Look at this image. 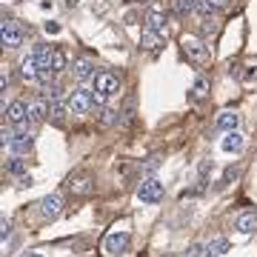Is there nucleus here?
<instances>
[{
	"label": "nucleus",
	"mask_w": 257,
	"mask_h": 257,
	"mask_svg": "<svg viewBox=\"0 0 257 257\" xmlns=\"http://www.w3.org/2000/svg\"><path fill=\"white\" fill-rule=\"evenodd\" d=\"M26 120H29V103L12 100L9 106H6V123H9V126H23Z\"/></svg>",
	"instance_id": "nucleus-6"
},
{
	"label": "nucleus",
	"mask_w": 257,
	"mask_h": 257,
	"mask_svg": "<svg viewBox=\"0 0 257 257\" xmlns=\"http://www.w3.org/2000/svg\"><path fill=\"white\" fill-rule=\"evenodd\" d=\"M0 37H3V46L18 49L20 43H23V29H20V23H15V20H3Z\"/></svg>",
	"instance_id": "nucleus-5"
},
{
	"label": "nucleus",
	"mask_w": 257,
	"mask_h": 257,
	"mask_svg": "<svg viewBox=\"0 0 257 257\" xmlns=\"http://www.w3.org/2000/svg\"><path fill=\"white\" fill-rule=\"evenodd\" d=\"M223 152H240L243 149V138H240V132H226V138H223Z\"/></svg>",
	"instance_id": "nucleus-18"
},
{
	"label": "nucleus",
	"mask_w": 257,
	"mask_h": 257,
	"mask_svg": "<svg viewBox=\"0 0 257 257\" xmlns=\"http://www.w3.org/2000/svg\"><path fill=\"white\" fill-rule=\"evenodd\" d=\"M46 32H49V35H57V32H60V26H57V23H46Z\"/></svg>",
	"instance_id": "nucleus-33"
},
{
	"label": "nucleus",
	"mask_w": 257,
	"mask_h": 257,
	"mask_svg": "<svg viewBox=\"0 0 257 257\" xmlns=\"http://www.w3.org/2000/svg\"><path fill=\"white\" fill-rule=\"evenodd\" d=\"M66 109H69V106H63L60 100H52V103H49V114H52V120H57V123L66 117Z\"/></svg>",
	"instance_id": "nucleus-21"
},
{
	"label": "nucleus",
	"mask_w": 257,
	"mask_h": 257,
	"mask_svg": "<svg viewBox=\"0 0 257 257\" xmlns=\"http://www.w3.org/2000/svg\"><path fill=\"white\" fill-rule=\"evenodd\" d=\"M94 94L86 92V89H74L72 94H69V111L72 114H86V111L94 109Z\"/></svg>",
	"instance_id": "nucleus-3"
},
{
	"label": "nucleus",
	"mask_w": 257,
	"mask_h": 257,
	"mask_svg": "<svg viewBox=\"0 0 257 257\" xmlns=\"http://www.w3.org/2000/svg\"><path fill=\"white\" fill-rule=\"evenodd\" d=\"M226 251H229V240L226 237H214V240L206 243V254L209 257H220V254H226Z\"/></svg>",
	"instance_id": "nucleus-16"
},
{
	"label": "nucleus",
	"mask_w": 257,
	"mask_h": 257,
	"mask_svg": "<svg viewBox=\"0 0 257 257\" xmlns=\"http://www.w3.org/2000/svg\"><path fill=\"white\" fill-rule=\"evenodd\" d=\"M146 29H152V32H163L166 29V15L160 9H152L146 15Z\"/></svg>",
	"instance_id": "nucleus-17"
},
{
	"label": "nucleus",
	"mask_w": 257,
	"mask_h": 257,
	"mask_svg": "<svg viewBox=\"0 0 257 257\" xmlns=\"http://www.w3.org/2000/svg\"><path fill=\"white\" fill-rule=\"evenodd\" d=\"M52 77H55L52 69H40V72H37V83H40V86H52Z\"/></svg>",
	"instance_id": "nucleus-25"
},
{
	"label": "nucleus",
	"mask_w": 257,
	"mask_h": 257,
	"mask_svg": "<svg viewBox=\"0 0 257 257\" xmlns=\"http://www.w3.org/2000/svg\"><path fill=\"white\" fill-rule=\"evenodd\" d=\"M237 126H240V114H234V111H223L217 117V128L220 132H237Z\"/></svg>",
	"instance_id": "nucleus-14"
},
{
	"label": "nucleus",
	"mask_w": 257,
	"mask_h": 257,
	"mask_svg": "<svg viewBox=\"0 0 257 257\" xmlns=\"http://www.w3.org/2000/svg\"><path fill=\"white\" fill-rule=\"evenodd\" d=\"M9 234H12V223L9 220H0V237L9 240Z\"/></svg>",
	"instance_id": "nucleus-29"
},
{
	"label": "nucleus",
	"mask_w": 257,
	"mask_h": 257,
	"mask_svg": "<svg viewBox=\"0 0 257 257\" xmlns=\"http://www.w3.org/2000/svg\"><path fill=\"white\" fill-rule=\"evenodd\" d=\"M155 169H157V157H152V160L143 166V172H155Z\"/></svg>",
	"instance_id": "nucleus-32"
},
{
	"label": "nucleus",
	"mask_w": 257,
	"mask_h": 257,
	"mask_svg": "<svg viewBox=\"0 0 257 257\" xmlns=\"http://www.w3.org/2000/svg\"><path fill=\"white\" fill-rule=\"evenodd\" d=\"M197 12H200L203 18H211V15H214V12H217V9L211 6L209 0H200V3H197Z\"/></svg>",
	"instance_id": "nucleus-26"
},
{
	"label": "nucleus",
	"mask_w": 257,
	"mask_h": 257,
	"mask_svg": "<svg viewBox=\"0 0 257 257\" xmlns=\"http://www.w3.org/2000/svg\"><path fill=\"white\" fill-rule=\"evenodd\" d=\"M186 257H209V254H206V246H200V243H194V246H189Z\"/></svg>",
	"instance_id": "nucleus-27"
},
{
	"label": "nucleus",
	"mask_w": 257,
	"mask_h": 257,
	"mask_svg": "<svg viewBox=\"0 0 257 257\" xmlns=\"http://www.w3.org/2000/svg\"><path fill=\"white\" fill-rule=\"evenodd\" d=\"M128 246H132V237H128L126 231H117V234L106 237V251L109 254H123V251H128Z\"/></svg>",
	"instance_id": "nucleus-8"
},
{
	"label": "nucleus",
	"mask_w": 257,
	"mask_h": 257,
	"mask_svg": "<svg viewBox=\"0 0 257 257\" xmlns=\"http://www.w3.org/2000/svg\"><path fill=\"white\" fill-rule=\"evenodd\" d=\"M206 89H209V83H206V77H200V80L194 83V89H192V100H200L203 94H206Z\"/></svg>",
	"instance_id": "nucleus-23"
},
{
	"label": "nucleus",
	"mask_w": 257,
	"mask_h": 257,
	"mask_svg": "<svg viewBox=\"0 0 257 257\" xmlns=\"http://www.w3.org/2000/svg\"><path fill=\"white\" fill-rule=\"evenodd\" d=\"M37 72H40V66H37L35 55H26L23 63H20V77L23 80H37Z\"/></svg>",
	"instance_id": "nucleus-12"
},
{
	"label": "nucleus",
	"mask_w": 257,
	"mask_h": 257,
	"mask_svg": "<svg viewBox=\"0 0 257 257\" xmlns=\"http://www.w3.org/2000/svg\"><path fill=\"white\" fill-rule=\"evenodd\" d=\"M209 3L214 9H226V6H229V0H209Z\"/></svg>",
	"instance_id": "nucleus-31"
},
{
	"label": "nucleus",
	"mask_w": 257,
	"mask_h": 257,
	"mask_svg": "<svg viewBox=\"0 0 257 257\" xmlns=\"http://www.w3.org/2000/svg\"><path fill=\"white\" fill-rule=\"evenodd\" d=\"M183 49L194 63H206L209 60V46H203L200 40H194V37H183Z\"/></svg>",
	"instance_id": "nucleus-7"
},
{
	"label": "nucleus",
	"mask_w": 257,
	"mask_h": 257,
	"mask_svg": "<svg viewBox=\"0 0 257 257\" xmlns=\"http://www.w3.org/2000/svg\"><path fill=\"white\" fill-rule=\"evenodd\" d=\"M100 120L106 123V126H111V123H117V111H111V109H103Z\"/></svg>",
	"instance_id": "nucleus-28"
},
{
	"label": "nucleus",
	"mask_w": 257,
	"mask_h": 257,
	"mask_svg": "<svg viewBox=\"0 0 257 257\" xmlns=\"http://www.w3.org/2000/svg\"><path fill=\"white\" fill-rule=\"evenodd\" d=\"M117 89H120L117 74H111V72H97L94 74V92L100 94V97H111V94H117Z\"/></svg>",
	"instance_id": "nucleus-4"
},
{
	"label": "nucleus",
	"mask_w": 257,
	"mask_h": 257,
	"mask_svg": "<svg viewBox=\"0 0 257 257\" xmlns=\"http://www.w3.org/2000/svg\"><path fill=\"white\" fill-rule=\"evenodd\" d=\"M46 114H49V100L46 97H37V100L29 103V120H32V123H40Z\"/></svg>",
	"instance_id": "nucleus-10"
},
{
	"label": "nucleus",
	"mask_w": 257,
	"mask_h": 257,
	"mask_svg": "<svg viewBox=\"0 0 257 257\" xmlns=\"http://www.w3.org/2000/svg\"><path fill=\"white\" fill-rule=\"evenodd\" d=\"M3 143L12 149V155H29L32 146H35V138H32V132H15V135H3Z\"/></svg>",
	"instance_id": "nucleus-2"
},
{
	"label": "nucleus",
	"mask_w": 257,
	"mask_h": 257,
	"mask_svg": "<svg viewBox=\"0 0 257 257\" xmlns=\"http://www.w3.org/2000/svg\"><path fill=\"white\" fill-rule=\"evenodd\" d=\"M40 211H43V217H46V220H55L57 214L63 211V197H60V194H49V197H43Z\"/></svg>",
	"instance_id": "nucleus-9"
},
{
	"label": "nucleus",
	"mask_w": 257,
	"mask_h": 257,
	"mask_svg": "<svg viewBox=\"0 0 257 257\" xmlns=\"http://www.w3.org/2000/svg\"><path fill=\"white\" fill-rule=\"evenodd\" d=\"M26 257H43V254H37V251H32V254H26Z\"/></svg>",
	"instance_id": "nucleus-34"
},
{
	"label": "nucleus",
	"mask_w": 257,
	"mask_h": 257,
	"mask_svg": "<svg viewBox=\"0 0 257 257\" xmlns=\"http://www.w3.org/2000/svg\"><path fill=\"white\" fill-rule=\"evenodd\" d=\"M43 97H46L49 103H52V100H60V97H63V89H60V86H46Z\"/></svg>",
	"instance_id": "nucleus-24"
},
{
	"label": "nucleus",
	"mask_w": 257,
	"mask_h": 257,
	"mask_svg": "<svg viewBox=\"0 0 257 257\" xmlns=\"http://www.w3.org/2000/svg\"><path fill=\"white\" fill-rule=\"evenodd\" d=\"M234 229H237L240 234H251V231H257V214H254V211L240 214L237 220H234Z\"/></svg>",
	"instance_id": "nucleus-11"
},
{
	"label": "nucleus",
	"mask_w": 257,
	"mask_h": 257,
	"mask_svg": "<svg viewBox=\"0 0 257 257\" xmlns=\"http://www.w3.org/2000/svg\"><path fill=\"white\" fill-rule=\"evenodd\" d=\"M140 46L146 49V52H155L157 46H163V32H152V29H146L143 37H140Z\"/></svg>",
	"instance_id": "nucleus-13"
},
{
	"label": "nucleus",
	"mask_w": 257,
	"mask_h": 257,
	"mask_svg": "<svg viewBox=\"0 0 257 257\" xmlns=\"http://www.w3.org/2000/svg\"><path fill=\"white\" fill-rule=\"evenodd\" d=\"M6 172H9V175H23V172H26V160H20V155H15L9 163H6Z\"/></svg>",
	"instance_id": "nucleus-20"
},
{
	"label": "nucleus",
	"mask_w": 257,
	"mask_h": 257,
	"mask_svg": "<svg viewBox=\"0 0 257 257\" xmlns=\"http://www.w3.org/2000/svg\"><path fill=\"white\" fill-rule=\"evenodd\" d=\"M74 77H77V80H89V77H94V63L89 60V57H80V60L74 63Z\"/></svg>",
	"instance_id": "nucleus-15"
},
{
	"label": "nucleus",
	"mask_w": 257,
	"mask_h": 257,
	"mask_svg": "<svg viewBox=\"0 0 257 257\" xmlns=\"http://www.w3.org/2000/svg\"><path fill=\"white\" fill-rule=\"evenodd\" d=\"M197 3H200V0H175V15H177V18L192 15V12L197 9Z\"/></svg>",
	"instance_id": "nucleus-19"
},
{
	"label": "nucleus",
	"mask_w": 257,
	"mask_h": 257,
	"mask_svg": "<svg viewBox=\"0 0 257 257\" xmlns=\"http://www.w3.org/2000/svg\"><path fill=\"white\" fill-rule=\"evenodd\" d=\"M138 200L146 203V206H155V203L163 200V183L157 180V177H149L143 183L138 186Z\"/></svg>",
	"instance_id": "nucleus-1"
},
{
	"label": "nucleus",
	"mask_w": 257,
	"mask_h": 257,
	"mask_svg": "<svg viewBox=\"0 0 257 257\" xmlns=\"http://www.w3.org/2000/svg\"><path fill=\"white\" fill-rule=\"evenodd\" d=\"M74 189H77V192H89V177H80V180H77V186H74Z\"/></svg>",
	"instance_id": "nucleus-30"
},
{
	"label": "nucleus",
	"mask_w": 257,
	"mask_h": 257,
	"mask_svg": "<svg viewBox=\"0 0 257 257\" xmlns=\"http://www.w3.org/2000/svg\"><path fill=\"white\" fill-rule=\"evenodd\" d=\"M66 69V52L63 49H55V57H52V72H63Z\"/></svg>",
	"instance_id": "nucleus-22"
}]
</instances>
